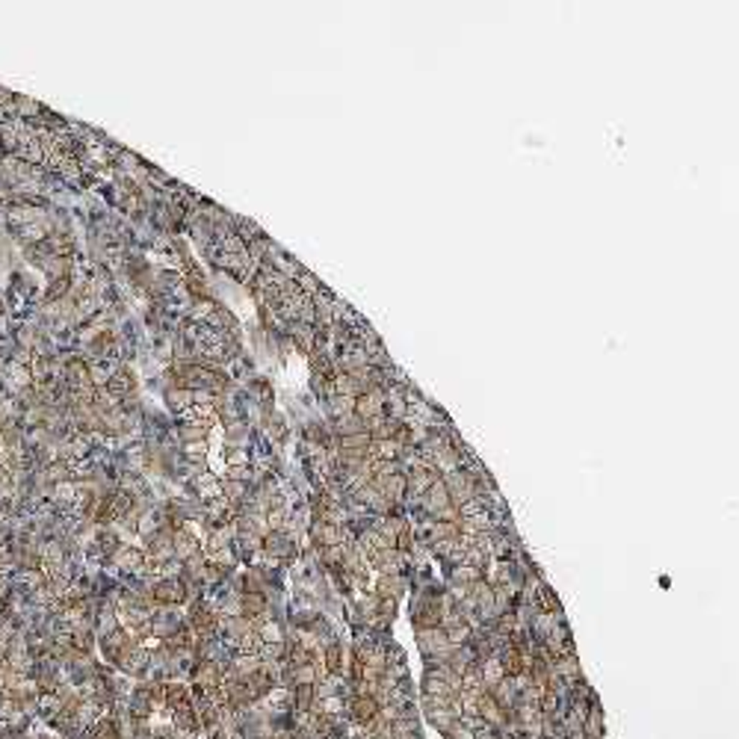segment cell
Segmentation results:
<instances>
[{
	"mask_svg": "<svg viewBox=\"0 0 739 739\" xmlns=\"http://www.w3.org/2000/svg\"><path fill=\"white\" fill-rule=\"evenodd\" d=\"M326 663H329V668H331V671H337V668H341V648H337V645H334V648H329V653H326Z\"/></svg>",
	"mask_w": 739,
	"mask_h": 739,
	"instance_id": "6",
	"label": "cell"
},
{
	"mask_svg": "<svg viewBox=\"0 0 739 739\" xmlns=\"http://www.w3.org/2000/svg\"><path fill=\"white\" fill-rule=\"evenodd\" d=\"M503 671H506V674H521V671H524V656H521V651H517V648H509V651H506V656H503Z\"/></svg>",
	"mask_w": 739,
	"mask_h": 739,
	"instance_id": "3",
	"label": "cell"
},
{
	"mask_svg": "<svg viewBox=\"0 0 739 739\" xmlns=\"http://www.w3.org/2000/svg\"><path fill=\"white\" fill-rule=\"evenodd\" d=\"M311 695H314V686L311 683H302V686H296V707L299 710H308L311 707Z\"/></svg>",
	"mask_w": 739,
	"mask_h": 739,
	"instance_id": "4",
	"label": "cell"
},
{
	"mask_svg": "<svg viewBox=\"0 0 739 739\" xmlns=\"http://www.w3.org/2000/svg\"><path fill=\"white\" fill-rule=\"evenodd\" d=\"M376 713H378V707H376V701L370 695H361V698H355V701H352V718H355V722L367 725V722H373V718H376Z\"/></svg>",
	"mask_w": 739,
	"mask_h": 739,
	"instance_id": "1",
	"label": "cell"
},
{
	"mask_svg": "<svg viewBox=\"0 0 739 739\" xmlns=\"http://www.w3.org/2000/svg\"><path fill=\"white\" fill-rule=\"evenodd\" d=\"M154 597H157V601H163V604H177V601H184V586L175 583V580L160 583L154 589Z\"/></svg>",
	"mask_w": 739,
	"mask_h": 739,
	"instance_id": "2",
	"label": "cell"
},
{
	"mask_svg": "<svg viewBox=\"0 0 739 739\" xmlns=\"http://www.w3.org/2000/svg\"><path fill=\"white\" fill-rule=\"evenodd\" d=\"M92 739H118V730L113 722H101V725H95Z\"/></svg>",
	"mask_w": 739,
	"mask_h": 739,
	"instance_id": "5",
	"label": "cell"
}]
</instances>
